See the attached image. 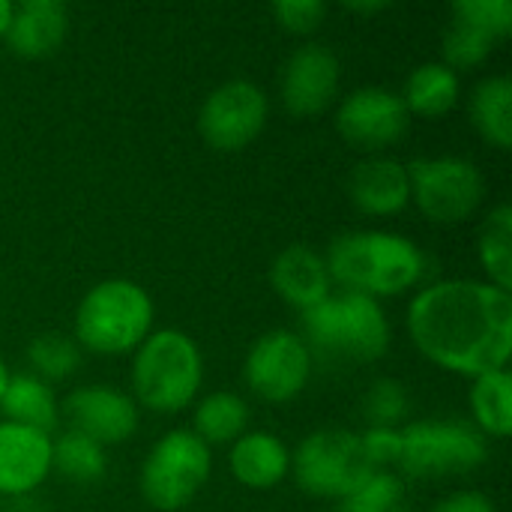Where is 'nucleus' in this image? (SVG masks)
I'll return each mask as SVG.
<instances>
[{
	"label": "nucleus",
	"instance_id": "cd10ccee",
	"mask_svg": "<svg viewBox=\"0 0 512 512\" xmlns=\"http://www.w3.org/2000/svg\"><path fill=\"white\" fill-rule=\"evenodd\" d=\"M492 48H495V39L486 30L462 18H453L444 33V66H450L453 72L474 69L492 54Z\"/></svg>",
	"mask_w": 512,
	"mask_h": 512
},
{
	"label": "nucleus",
	"instance_id": "7ed1b4c3",
	"mask_svg": "<svg viewBox=\"0 0 512 512\" xmlns=\"http://www.w3.org/2000/svg\"><path fill=\"white\" fill-rule=\"evenodd\" d=\"M306 348L345 363H375L390 348V324L378 300L363 294L327 297L303 312Z\"/></svg>",
	"mask_w": 512,
	"mask_h": 512
},
{
	"label": "nucleus",
	"instance_id": "1a4fd4ad",
	"mask_svg": "<svg viewBox=\"0 0 512 512\" xmlns=\"http://www.w3.org/2000/svg\"><path fill=\"white\" fill-rule=\"evenodd\" d=\"M408 168L411 198L420 213L438 225H456L477 213L483 204V174L471 159L462 156H432L414 159Z\"/></svg>",
	"mask_w": 512,
	"mask_h": 512
},
{
	"label": "nucleus",
	"instance_id": "2f4dec72",
	"mask_svg": "<svg viewBox=\"0 0 512 512\" xmlns=\"http://www.w3.org/2000/svg\"><path fill=\"white\" fill-rule=\"evenodd\" d=\"M273 15L288 33L309 36L321 27V21L327 15V3H321V0H279V3H273Z\"/></svg>",
	"mask_w": 512,
	"mask_h": 512
},
{
	"label": "nucleus",
	"instance_id": "dca6fc26",
	"mask_svg": "<svg viewBox=\"0 0 512 512\" xmlns=\"http://www.w3.org/2000/svg\"><path fill=\"white\" fill-rule=\"evenodd\" d=\"M66 30H69V9L60 0H24L12 6L3 39L18 57L39 60L63 45Z\"/></svg>",
	"mask_w": 512,
	"mask_h": 512
},
{
	"label": "nucleus",
	"instance_id": "412c9836",
	"mask_svg": "<svg viewBox=\"0 0 512 512\" xmlns=\"http://www.w3.org/2000/svg\"><path fill=\"white\" fill-rule=\"evenodd\" d=\"M471 123L480 138L498 150L512 147V81L510 75L483 78L471 90Z\"/></svg>",
	"mask_w": 512,
	"mask_h": 512
},
{
	"label": "nucleus",
	"instance_id": "c85d7f7f",
	"mask_svg": "<svg viewBox=\"0 0 512 512\" xmlns=\"http://www.w3.org/2000/svg\"><path fill=\"white\" fill-rule=\"evenodd\" d=\"M339 512H411L405 504V486L387 471L372 474L357 492L342 498Z\"/></svg>",
	"mask_w": 512,
	"mask_h": 512
},
{
	"label": "nucleus",
	"instance_id": "393cba45",
	"mask_svg": "<svg viewBox=\"0 0 512 512\" xmlns=\"http://www.w3.org/2000/svg\"><path fill=\"white\" fill-rule=\"evenodd\" d=\"M477 252H480V264L489 273V282L498 285L501 291L512 288V207L510 204H498L483 228H480V240H477Z\"/></svg>",
	"mask_w": 512,
	"mask_h": 512
},
{
	"label": "nucleus",
	"instance_id": "e433bc0d",
	"mask_svg": "<svg viewBox=\"0 0 512 512\" xmlns=\"http://www.w3.org/2000/svg\"><path fill=\"white\" fill-rule=\"evenodd\" d=\"M6 384H9V369H6V363H3V357H0V399H3V393H6Z\"/></svg>",
	"mask_w": 512,
	"mask_h": 512
},
{
	"label": "nucleus",
	"instance_id": "c756f323",
	"mask_svg": "<svg viewBox=\"0 0 512 512\" xmlns=\"http://www.w3.org/2000/svg\"><path fill=\"white\" fill-rule=\"evenodd\" d=\"M408 405V390L393 378H381L363 396V417L372 429H396L405 420Z\"/></svg>",
	"mask_w": 512,
	"mask_h": 512
},
{
	"label": "nucleus",
	"instance_id": "473e14b6",
	"mask_svg": "<svg viewBox=\"0 0 512 512\" xmlns=\"http://www.w3.org/2000/svg\"><path fill=\"white\" fill-rule=\"evenodd\" d=\"M363 450L369 456V462L381 471L384 465H396L399 462V450H402V432L399 429H369L366 435H360Z\"/></svg>",
	"mask_w": 512,
	"mask_h": 512
},
{
	"label": "nucleus",
	"instance_id": "423d86ee",
	"mask_svg": "<svg viewBox=\"0 0 512 512\" xmlns=\"http://www.w3.org/2000/svg\"><path fill=\"white\" fill-rule=\"evenodd\" d=\"M210 447L189 429L168 432L153 444L141 468V495L153 510H183L210 480Z\"/></svg>",
	"mask_w": 512,
	"mask_h": 512
},
{
	"label": "nucleus",
	"instance_id": "ddd939ff",
	"mask_svg": "<svg viewBox=\"0 0 512 512\" xmlns=\"http://www.w3.org/2000/svg\"><path fill=\"white\" fill-rule=\"evenodd\" d=\"M339 57L309 42L297 48L282 69V102L294 117H315L327 111L339 93Z\"/></svg>",
	"mask_w": 512,
	"mask_h": 512
},
{
	"label": "nucleus",
	"instance_id": "c9c22d12",
	"mask_svg": "<svg viewBox=\"0 0 512 512\" xmlns=\"http://www.w3.org/2000/svg\"><path fill=\"white\" fill-rule=\"evenodd\" d=\"M9 15H12V3H9V0H0V36H3L6 27H9Z\"/></svg>",
	"mask_w": 512,
	"mask_h": 512
},
{
	"label": "nucleus",
	"instance_id": "4468645a",
	"mask_svg": "<svg viewBox=\"0 0 512 512\" xmlns=\"http://www.w3.org/2000/svg\"><path fill=\"white\" fill-rule=\"evenodd\" d=\"M63 417L69 429L96 441L99 447L120 444L138 429L135 402L114 387H78L63 402Z\"/></svg>",
	"mask_w": 512,
	"mask_h": 512
},
{
	"label": "nucleus",
	"instance_id": "a211bd4d",
	"mask_svg": "<svg viewBox=\"0 0 512 512\" xmlns=\"http://www.w3.org/2000/svg\"><path fill=\"white\" fill-rule=\"evenodd\" d=\"M273 291L294 309L306 312L330 297V273L324 258L309 246H288L270 264Z\"/></svg>",
	"mask_w": 512,
	"mask_h": 512
},
{
	"label": "nucleus",
	"instance_id": "f704fd0d",
	"mask_svg": "<svg viewBox=\"0 0 512 512\" xmlns=\"http://www.w3.org/2000/svg\"><path fill=\"white\" fill-rule=\"evenodd\" d=\"M387 6H390L387 0H372V3H360V0H354V3H345V9H351V12H363V15L384 12Z\"/></svg>",
	"mask_w": 512,
	"mask_h": 512
},
{
	"label": "nucleus",
	"instance_id": "a878e982",
	"mask_svg": "<svg viewBox=\"0 0 512 512\" xmlns=\"http://www.w3.org/2000/svg\"><path fill=\"white\" fill-rule=\"evenodd\" d=\"M51 468H57L72 483H96L108 471V462L96 441L69 429L51 444Z\"/></svg>",
	"mask_w": 512,
	"mask_h": 512
},
{
	"label": "nucleus",
	"instance_id": "7c9ffc66",
	"mask_svg": "<svg viewBox=\"0 0 512 512\" xmlns=\"http://www.w3.org/2000/svg\"><path fill=\"white\" fill-rule=\"evenodd\" d=\"M453 18L486 30L498 42L512 33V0H456Z\"/></svg>",
	"mask_w": 512,
	"mask_h": 512
},
{
	"label": "nucleus",
	"instance_id": "4be33fe9",
	"mask_svg": "<svg viewBox=\"0 0 512 512\" xmlns=\"http://www.w3.org/2000/svg\"><path fill=\"white\" fill-rule=\"evenodd\" d=\"M0 408L6 414V423L27 426V429L45 432V435L54 432L57 417H60L54 390L33 375H9Z\"/></svg>",
	"mask_w": 512,
	"mask_h": 512
},
{
	"label": "nucleus",
	"instance_id": "aec40b11",
	"mask_svg": "<svg viewBox=\"0 0 512 512\" xmlns=\"http://www.w3.org/2000/svg\"><path fill=\"white\" fill-rule=\"evenodd\" d=\"M459 96H462L459 72H453L441 60L417 66L408 75L405 90H402V102L408 114H417V117H444L456 108Z\"/></svg>",
	"mask_w": 512,
	"mask_h": 512
},
{
	"label": "nucleus",
	"instance_id": "b1692460",
	"mask_svg": "<svg viewBox=\"0 0 512 512\" xmlns=\"http://www.w3.org/2000/svg\"><path fill=\"white\" fill-rule=\"evenodd\" d=\"M471 411L477 432L489 438H507L512 432V375L507 369L474 378Z\"/></svg>",
	"mask_w": 512,
	"mask_h": 512
},
{
	"label": "nucleus",
	"instance_id": "f3484780",
	"mask_svg": "<svg viewBox=\"0 0 512 512\" xmlns=\"http://www.w3.org/2000/svg\"><path fill=\"white\" fill-rule=\"evenodd\" d=\"M348 195L360 213L393 216L402 213L411 201L408 168L399 159L375 156L360 162L348 177Z\"/></svg>",
	"mask_w": 512,
	"mask_h": 512
},
{
	"label": "nucleus",
	"instance_id": "39448f33",
	"mask_svg": "<svg viewBox=\"0 0 512 512\" xmlns=\"http://www.w3.org/2000/svg\"><path fill=\"white\" fill-rule=\"evenodd\" d=\"M150 327L153 300L129 279L93 285L75 312V339L93 354H126L150 336Z\"/></svg>",
	"mask_w": 512,
	"mask_h": 512
},
{
	"label": "nucleus",
	"instance_id": "bb28decb",
	"mask_svg": "<svg viewBox=\"0 0 512 512\" xmlns=\"http://www.w3.org/2000/svg\"><path fill=\"white\" fill-rule=\"evenodd\" d=\"M27 363L39 381H63L81 366V351L72 339L57 333H42L27 345Z\"/></svg>",
	"mask_w": 512,
	"mask_h": 512
},
{
	"label": "nucleus",
	"instance_id": "9b49d317",
	"mask_svg": "<svg viewBox=\"0 0 512 512\" xmlns=\"http://www.w3.org/2000/svg\"><path fill=\"white\" fill-rule=\"evenodd\" d=\"M312 375V351L291 330L264 333L243 363V378L249 390L264 402H291L300 396Z\"/></svg>",
	"mask_w": 512,
	"mask_h": 512
},
{
	"label": "nucleus",
	"instance_id": "20e7f679",
	"mask_svg": "<svg viewBox=\"0 0 512 512\" xmlns=\"http://www.w3.org/2000/svg\"><path fill=\"white\" fill-rule=\"evenodd\" d=\"M204 363L198 345L180 330L150 333L132 360V387L144 408L177 414L189 408L201 390Z\"/></svg>",
	"mask_w": 512,
	"mask_h": 512
},
{
	"label": "nucleus",
	"instance_id": "6ab92c4d",
	"mask_svg": "<svg viewBox=\"0 0 512 512\" xmlns=\"http://www.w3.org/2000/svg\"><path fill=\"white\" fill-rule=\"evenodd\" d=\"M231 474L240 486L249 489H273L291 471L288 447L270 432H246L231 447Z\"/></svg>",
	"mask_w": 512,
	"mask_h": 512
},
{
	"label": "nucleus",
	"instance_id": "2eb2a0df",
	"mask_svg": "<svg viewBox=\"0 0 512 512\" xmlns=\"http://www.w3.org/2000/svg\"><path fill=\"white\" fill-rule=\"evenodd\" d=\"M51 435L0 423V495L18 498L42 486L51 471Z\"/></svg>",
	"mask_w": 512,
	"mask_h": 512
},
{
	"label": "nucleus",
	"instance_id": "9d476101",
	"mask_svg": "<svg viewBox=\"0 0 512 512\" xmlns=\"http://www.w3.org/2000/svg\"><path fill=\"white\" fill-rule=\"evenodd\" d=\"M267 123V96L252 81L219 84L198 111L201 138L219 153H237L249 147Z\"/></svg>",
	"mask_w": 512,
	"mask_h": 512
},
{
	"label": "nucleus",
	"instance_id": "f257e3e1",
	"mask_svg": "<svg viewBox=\"0 0 512 512\" xmlns=\"http://www.w3.org/2000/svg\"><path fill=\"white\" fill-rule=\"evenodd\" d=\"M408 333L417 351L447 372L480 378L507 369L512 294L477 279L435 282L411 300Z\"/></svg>",
	"mask_w": 512,
	"mask_h": 512
},
{
	"label": "nucleus",
	"instance_id": "6e6552de",
	"mask_svg": "<svg viewBox=\"0 0 512 512\" xmlns=\"http://www.w3.org/2000/svg\"><path fill=\"white\" fill-rule=\"evenodd\" d=\"M294 477L303 492L315 498H348L357 492L378 468L369 462L360 435L342 432V429H324L309 435L297 456L291 459Z\"/></svg>",
	"mask_w": 512,
	"mask_h": 512
},
{
	"label": "nucleus",
	"instance_id": "f8f14e48",
	"mask_svg": "<svg viewBox=\"0 0 512 512\" xmlns=\"http://www.w3.org/2000/svg\"><path fill=\"white\" fill-rule=\"evenodd\" d=\"M411 114L399 93L387 87H360L336 111V132L354 150L378 153L405 138Z\"/></svg>",
	"mask_w": 512,
	"mask_h": 512
},
{
	"label": "nucleus",
	"instance_id": "72a5a7b5",
	"mask_svg": "<svg viewBox=\"0 0 512 512\" xmlns=\"http://www.w3.org/2000/svg\"><path fill=\"white\" fill-rule=\"evenodd\" d=\"M432 512H498V507L483 492H456L444 498Z\"/></svg>",
	"mask_w": 512,
	"mask_h": 512
},
{
	"label": "nucleus",
	"instance_id": "0eeeda50",
	"mask_svg": "<svg viewBox=\"0 0 512 512\" xmlns=\"http://www.w3.org/2000/svg\"><path fill=\"white\" fill-rule=\"evenodd\" d=\"M486 435L462 420H420L402 429L399 468L408 477L432 480L450 474H471L486 462Z\"/></svg>",
	"mask_w": 512,
	"mask_h": 512
},
{
	"label": "nucleus",
	"instance_id": "5701e85b",
	"mask_svg": "<svg viewBox=\"0 0 512 512\" xmlns=\"http://www.w3.org/2000/svg\"><path fill=\"white\" fill-rule=\"evenodd\" d=\"M249 420H252V414H249L246 399L237 393H228V390L204 396L192 417L195 435L204 444H234L237 438L246 435Z\"/></svg>",
	"mask_w": 512,
	"mask_h": 512
},
{
	"label": "nucleus",
	"instance_id": "f03ea898",
	"mask_svg": "<svg viewBox=\"0 0 512 512\" xmlns=\"http://www.w3.org/2000/svg\"><path fill=\"white\" fill-rule=\"evenodd\" d=\"M330 282H339L351 294L393 297L420 282L426 270L423 252L393 231H348L327 249Z\"/></svg>",
	"mask_w": 512,
	"mask_h": 512
}]
</instances>
